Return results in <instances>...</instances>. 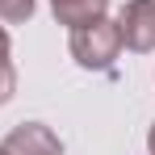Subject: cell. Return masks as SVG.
I'll return each instance as SVG.
<instances>
[{
  "mask_svg": "<svg viewBox=\"0 0 155 155\" xmlns=\"http://www.w3.org/2000/svg\"><path fill=\"white\" fill-rule=\"evenodd\" d=\"M117 54H122V29H117V21L97 17V21H88V25L71 29V59H76L80 67L109 71Z\"/></svg>",
  "mask_w": 155,
  "mask_h": 155,
  "instance_id": "1",
  "label": "cell"
},
{
  "mask_svg": "<svg viewBox=\"0 0 155 155\" xmlns=\"http://www.w3.org/2000/svg\"><path fill=\"white\" fill-rule=\"evenodd\" d=\"M117 29H122V46L151 54L155 51V0H130L117 17Z\"/></svg>",
  "mask_w": 155,
  "mask_h": 155,
  "instance_id": "2",
  "label": "cell"
},
{
  "mask_svg": "<svg viewBox=\"0 0 155 155\" xmlns=\"http://www.w3.org/2000/svg\"><path fill=\"white\" fill-rule=\"evenodd\" d=\"M4 155H63V143L42 122H21L4 138Z\"/></svg>",
  "mask_w": 155,
  "mask_h": 155,
  "instance_id": "3",
  "label": "cell"
},
{
  "mask_svg": "<svg viewBox=\"0 0 155 155\" xmlns=\"http://www.w3.org/2000/svg\"><path fill=\"white\" fill-rule=\"evenodd\" d=\"M105 8H109V0H51L54 21H59V25H71V29L105 17Z\"/></svg>",
  "mask_w": 155,
  "mask_h": 155,
  "instance_id": "4",
  "label": "cell"
},
{
  "mask_svg": "<svg viewBox=\"0 0 155 155\" xmlns=\"http://www.w3.org/2000/svg\"><path fill=\"white\" fill-rule=\"evenodd\" d=\"M17 92V71H13V59H8V34L0 29V105Z\"/></svg>",
  "mask_w": 155,
  "mask_h": 155,
  "instance_id": "5",
  "label": "cell"
},
{
  "mask_svg": "<svg viewBox=\"0 0 155 155\" xmlns=\"http://www.w3.org/2000/svg\"><path fill=\"white\" fill-rule=\"evenodd\" d=\"M34 17V0H0V21H13V25H21Z\"/></svg>",
  "mask_w": 155,
  "mask_h": 155,
  "instance_id": "6",
  "label": "cell"
},
{
  "mask_svg": "<svg viewBox=\"0 0 155 155\" xmlns=\"http://www.w3.org/2000/svg\"><path fill=\"white\" fill-rule=\"evenodd\" d=\"M147 151L155 155V122H151V134H147Z\"/></svg>",
  "mask_w": 155,
  "mask_h": 155,
  "instance_id": "7",
  "label": "cell"
},
{
  "mask_svg": "<svg viewBox=\"0 0 155 155\" xmlns=\"http://www.w3.org/2000/svg\"><path fill=\"white\" fill-rule=\"evenodd\" d=\"M0 155H4V147H0Z\"/></svg>",
  "mask_w": 155,
  "mask_h": 155,
  "instance_id": "8",
  "label": "cell"
}]
</instances>
